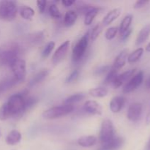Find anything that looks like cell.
<instances>
[{"instance_id": "obj_1", "label": "cell", "mask_w": 150, "mask_h": 150, "mask_svg": "<svg viewBox=\"0 0 150 150\" xmlns=\"http://www.w3.org/2000/svg\"><path fill=\"white\" fill-rule=\"evenodd\" d=\"M20 47L17 43H10L0 48V67H11L19 59Z\"/></svg>"}, {"instance_id": "obj_2", "label": "cell", "mask_w": 150, "mask_h": 150, "mask_svg": "<svg viewBox=\"0 0 150 150\" xmlns=\"http://www.w3.org/2000/svg\"><path fill=\"white\" fill-rule=\"evenodd\" d=\"M27 92L18 93L10 97L6 103L10 117L20 116L25 112V98Z\"/></svg>"}, {"instance_id": "obj_3", "label": "cell", "mask_w": 150, "mask_h": 150, "mask_svg": "<svg viewBox=\"0 0 150 150\" xmlns=\"http://www.w3.org/2000/svg\"><path fill=\"white\" fill-rule=\"evenodd\" d=\"M18 12L17 2L15 1H2L0 2V18L6 21L15 20Z\"/></svg>"}, {"instance_id": "obj_4", "label": "cell", "mask_w": 150, "mask_h": 150, "mask_svg": "<svg viewBox=\"0 0 150 150\" xmlns=\"http://www.w3.org/2000/svg\"><path fill=\"white\" fill-rule=\"evenodd\" d=\"M74 110V107L72 105H63L59 106H54L45 110L42 113V116L45 120H54L64 117L72 113Z\"/></svg>"}, {"instance_id": "obj_5", "label": "cell", "mask_w": 150, "mask_h": 150, "mask_svg": "<svg viewBox=\"0 0 150 150\" xmlns=\"http://www.w3.org/2000/svg\"><path fill=\"white\" fill-rule=\"evenodd\" d=\"M89 33L85 34L73 48L72 59L74 62H79L84 57L89 44Z\"/></svg>"}, {"instance_id": "obj_6", "label": "cell", "mask_w": 150, "mask_h": 150, "mask_svg": "<svg viewBox=\"0 0 150 150\" xmlns=\"http://www.w3.org/2000/svg\"><path fill=\"white\" fill-rule=\"evenodd\" d=\"M116 137L115 129L113 122L108 119L103 120L100 132V141L101 144H105Z\"/></svg>"}, {"instance_id": "obj_7", "label": "cell", "mask_w": 150, "mask_h": 150, "mask_svg": "<svg viewBox=\"0 0 150 150\" xmlns=\"http://www.w3.org/2000/svg\"><path fill=\"white\" fill-rule=\"evenodd\" d=\"M13 73V76L18 82H23L26 79V62L22 59H18L11 66Z\"/></svg>"}, {"instance_id": "obj_8", "label": "cell", "mask_w": 150, "mask_h": 150, "mask_svg": "<svg viewBox=\"0 0 150 150\" xmlns=\"http://www.w3.org/2000/svg\"><path fill=\"white\" fill-rule=\"evenodd\" d=\"M144 81V72L139 71L135 74L130 80L128 81L125 86L123 88L124 93H130L137 89L142 85Z\"/></svg>"}, {"instance_id": "obj_9", "label": "cell", "mask_w": 150, "mask_h": 150, "mask_svg": "<svg viewBox=\"0 0 150 150\" xmlns=\"http://www.w3.org/2000/svg\"><path fill=\"white\" fill-rule=\"evenodd\" d=\"M70 40H66L62 44L59 46V48L56 50L55 53L52 56V63L54 65H57L59 64L64 59L68 52L69 47H70Z\"/></svg>"}, {"instance_id": "obj_10", "label": "cell", "mask_w": 150, "mask_h": 150, "mask_svg": "<svg viewBox=\"0 0 150 150\" xmlns=\"http://www.w3.org/2000/svg\"><path fill=\"white\" fill-rule=\"evenodd\" d=\"M142 114V105L140 103H134L129 106L127 117L130 121L136 122L141 119Z\"/></svg>"}, {"instance_id": "obj_11", "label": "cell", "mask_w": 150, "mask_h": 150, "mask_svg": "<svg viewBox=\"0 0 150 150\" xmlns=\"http://www.w3.org/2000/svg\"><path fill=\"white\" fill-rule=\"evenodd\" d=\"M83 110L91 115H101L103 108L100 104L95 100H88L83 105Z\"/></svg>"}, {"instance_id": "obj_12", "label": "cell", "mask_w": 150, "mask_h": 150, "mask_svg": "<svg viewBox=\"0 0 150 150\" xmlns=\"http://www.w3.org/2000/svg\"><path fill=\"white\" fill-rule=\"evenodd\" d=\"M129 54V49L128 48H125L123 49L120 54H118L117 57H116L115 60L113 64L112 69L119 71L120 69L122 68L126 64V62L127 60V57H128Z\"/></svg>"}, {"instance_id": "obj_13", "label": "cell", "mask_w": 150, "mask_h": 150, "mask_svg": "<svg viewBox=\"0 0 150 150\" xmlns=\"http://www.w3.org/2000/svg\"><path fill=\"white\" fill-rule=\"evenodd\" d=\"M136 71V69H132V70H127V71L124 72L122 74H120L117 76L116 78L115 81L113 83L114 88L117 89V88L120 87L122 84H124L126 81L130 80L132 77L135 75V73Z\"/></svg>"}, {"instance_id": "obj_14", "label": "cell", "mask_w": 150, "mask_h": 150, "mask_svg": "<svg viewBox=\"0 0 150 150\" xmlns=\"http://www.w3.org/2000/svg\"><path fill=\"white\" fill-rule=\"evenodd\" d=\"M50 73V70L49 69H42L40 71L38 72L32 79H30V81L28 83V86L29 88H32L33 86H35V85L38 84V83H41L42 81L45 80L48 76Z\"/></svg>"}, {"instance_id": "obj_15", "label": "cell", "mask_w": 150, "mask_h": 150, "mask_svg": "<svg viewBox=\"0 0 150 150\" xmlns=\"http://www.w3.org/2000/svg\"><path fill=\"white\" fill-rule=\"evenodd\" d=\"M126 99L122 96H116L112 98L109 104V108L111 112L117 114L119 113L124 107Z\"/></svg>"}, {"instance_id": "obj_16", "label": "cell", "mask_w": 150, "mask_h": 150, "mask_svg": "<svg viewBox=\"0 0 150 150\" xmlns=\"http://www.w3.org/2000/svg\"><path fill=\"white\" fill-rule=\"evenodd\" d=\"M123 144H124V140L122 138L116 136L112 141L105 144H103L98 150H117L122 146Z\"/></svg>"}, {"instance_id": "obj_17", "label": "cell", "mask_w": 150, "mask_h": 150, "mask_svg": "<svg viewBox=\"0 0 150 150\" xmlns=\"http://www.w3.org/2000/svg\"><path fill=\"white\" fill-rule=\"evenodd\" d=\"M121 9L120 8H115L113 9L110 12H108L106 14V16L104 17L103 20L102 25L103 26H108L111 24L112 22H114L116 19L118 18L121 15Z\"/></svg>"}, {"instance_id": "obj_18", "label": "cell", "mask_w": 150, "mask_h": 150, "mask_svg": "<svg viewBox=\"0 0 150 150\" xmlns=\"http://www.w3.org/2000/svg\"><path fill=\"white\" fill-rule=\"evenodd\" d=\"M18 83V81L16 80L14 76H13L11 78H6V79L1 80L0 81V96L4 92H7V90H9L12 87H13Z\"/></svg>"}, {"instance_id": "obj_19", "label": "cell", "mask_w": 150, "mask_h": 150, "mask_svg": "<svg viewBox=\"0 0 150 150\" xmlns=\"http://www.w3.org/2000/svg\"><path fill=\"white\" fill-rule=\"evenodd\" d=\"M150 35V23L145 25L143 28L139 32L137 38L136 40V45H140L143 44L144 42H146V40L149 38Z\"/></svg>"}, {"instance_id": "obj_20", "label": "cell", "mask_w": 150, "mask_h": 150, "mask_svg": "<svg viewBox=\"0 0 150 150\" xmlns=\"http://www.w3.org/2000/svg\"><path fill=\"white\" fill-rule=\"evenodd\" d=\"M21 140V134L17 130H13L8 133L5 139V142L7 144L10 146H14L20 143Z\"/></svg>"}, {"instance_id": "obj_21", "label": "cell", "mask_w": 150, "mask_h": 150, "mask_svg": "<svg viewBox=\"0 0 150 150\" xmlns=\"http://www.w3.org/2000/svg\"><path fill=\"white\" fill-rule=\"evenodd\" d=\"M97 138L94 136H81L78 139V144L82 147H91L96 144Z\"/></svg>"}, {"instance_id": "obj_22", "label": "cell", "mask_w": 150, "mask_h": 150, "mask_svg": "<svg viewBox=\"0 0 150 150\" xmlns=\"http://www.w3.org/2000/svg\"><path fill=\"white\" fill-rule=\"evenodd\" d=\"M78 14L74 10H68L64 16V24L66 27L73 26L77 20Z\"/></svg>"}, {"instance_id": "obj_23", "label": "cell", "mask_w": 150, "mask_h": 150, "mask_svg": "<svg viewBox=\"0 0 150 150\" xmlns=\"http://www.w3.org/2000/svg\"><path fill=\"white\" fill-rule=\"evenodd\" d=\"M86 98V94L83 93V92H80V93H76L73 95L69 96L67 99L65 100L64 103L67 105H72L74 103H77L81 102L83 100L84 98Z\"/></svg>"}, {"instance_id": "obj_24", "label": "cell", "mask_w": 150, "mask_h": 150, "mask_svg": "<svg viewBox=\"0 0 150 150\" xmlns=\"http://www.w3.org/2000/svg\"><path fill=\"white\" fill-rule=\"evenodd\" d=\"M108 89L105 87L94 88V89H91L89 91V95L96 98H104L108 95Z\"/></svg>"}, {"instance_id": "obj_25", "label": "cell", "mask_w": 150, "mask_h": 150, "mask_svg": "<svg viewBox=\"0 0 150 150\" xmlns=\"http://www.w3.org/2000/svg\"><path fill=\"white\" fill-rule=\"evenodd\" d=\"M99 10H100V9L98 8V7H92V10H89V11L88 12L86 15H85L84 21H83V22H84V24L87 25V26L90 25L91 23H92V21H94L95 18L96 17L97 15L98 14V13H99Z\"/></svg>"}, {"instance_id": "obj_26", "label": "cell", "mask_w": 150, "mask_h": 150, "mask_svg": "<svg viewBox=\"0 0 150 150\" xmlns=\"http://www.w3.org/2000/svg\"><path fill=\"white\" fill-rule=\"evenodd\" d=\"M132 21H133V16L132 15H127L124 18L122 19L121 22V24L120 26V35L125 32L126 31L130 29V26L131 25Z\"/></svg>"}, {"instance_id": "obj_27", "label": "cell", "mask_w": 150, "mask_h": 150, "mask_svg": "<svg viewBox=\"0 0 150 150\" xmlns=\"http://www.w3.org/2000/svg\"><path fill=\"white\" fill-rule=\"evenodd\" d=\"M144 54V48H139L136 50H135L134 51L131 53L130 55H128L127 57V62L129 63H135L136 62L139 61L141 59V57H142Z\"/></svg>"}, {"instance_id": "obj_28", "label": "cell", "mask_w": 150, "mask_h": 150, "mask_svg": "<svg viewBox=\"0 0 150 150\" xmlns=\"http://www.w3.org/2000/svg\"><path fill=\"white\" fill-rule=\"evenodd\" d=\"M20 15L22 18L25 20H30L35 16V10L29 6H24L21 10Z\"/></svg>"}, {"instance_id": "obj_29", "label": "cell", "mask_w": 150, "mask_h": 150, "mask_svg": "<svg viewBox=\"0 0 150 150\" xmlns=\"http://www.w3.org/2000/svg\"><path fill=\"white\" fill-rule=\"evenodd\" d=\"M103 26L101 23H98V24L95 25V26H94V28L92 29V32H91V34L89 35L91 40L95 41L98 39V38L100 36V35L101 32H102Z\"/></svg>"}, {"instance_id": "obj_30", "label": "cell", "mask_w": 150, "mask_h": 150, "mask_svg": "<svg viewBox=\"0 0 150 150\" xmlns=\"http://www.w3.org/2000/svg\"><path fill=\"white\" fill-rule=\"evenodd\" d=\"M30 42L33 44H39L45 39V35L43 32H38L30 36Z\"/></svg>"}, {"instance_id": "obj_31", "label": "cell", "mask_w": 150, "mask_h": 150, "mask_svg": "<svg viewBox=\"0 0 150 150\" xmlns=\"http://www.w3.org/2000/svg\"><path fill=\"white\" fill-rule=\"evenodd\" d=\"M117 73H118V71H117V70H114V69L111 68V70L108 71L107 76H105V80H104L103 83H105V84H109V83H114V81H115L116 78H117V76H118Z\"/></svg>"}, {"instance_id": "obj_32", "label": "cell", "mask_w": 150, "mask_h": 150, "mask_svg": "<svg viewBox=\"0 0 150 150\" xmlns=\"http://www.w3.org/2000/svg\"><path fill=\"white\" fill-rule=\"evenodd\" d=\"M38 102V99L35 97L29 96L25 98V111L32 108Z\"/></svg>"}, {"instance_id": "obj_33", "label": "cell", "mask_w": 150, "mask_h": 150, "mask_svg": "<svg viewBox=\"0 0 150 150\" xmlns=\"http://www.w3.org/2000/svg\"><path fill=\"white\" fill-rule=\"evenodd\" d=\"M48 12H49V14L53 18L55 19H59L62 17V14L60 13L59 10L57 7V6L56 4H52L49 6V9H48Z\"/></svg>"}, {"instance_id": "obj_34", "label": "cell", "mask_w": 150, "mask_h": 150, "mask_svg": "<svg viewBox=\"0 0 150 150\" xmlns=\"http://www.w3.org/2000/svg\"><path fill=\"white\" fill-rule=\"evenodd\" d=\"M54 47H55V42L51 41V42H49L46 45H45V48L43 49L42 52V58L45 59L47 57H48L50 56V54H51V52L54 50Z\"/></svg>"}, {"instance_id": "obj_35", "label": "cell", "mask_w": 150, "mask_h": 150, "mask_svg": "<svg viewBox=\"0 0 150 150\" xmlns=\"http://www.w3.org/2000/svg\"><path fill=\"white\" fill-rule=\"evenodd\" d=\"M10 117V112H9L7 103H4L0 107V120L1 121H4V120H6Z\"/></svg>"}, {"instance_id": "obj_36", "label": "cell", "mask_w": 150, "mask_h": 150, "mask_svg": "<svg viewBox=\"0 0 150 150\" xmlns=\"http://www.w3.org/2000/svg\"><path fill=\"white\" fill-rule=\"evenodd\" d=\"M118 28L116 27V26H112V27H110L105 31V37L108 40H111L114 39V38L117 35V32H118Z\"/></svg>"}, {"instance_id": "obj_37", "label": "cell", "mask_w": 150, "mask_h": 150, "mask_svg": "<svg viewBox=\"0 0 150 150\" xmlns=\"http://www.w3.org/2000/svg\"><path fill=\"white\" fill-rule=\"evenodd\" d=\"M79 76V70H73V71L68 76H67V79H66V83H73V82H75L76 80H77Z\"/></svg>"}, {"instance_id": "obj_38", "label": "cell", "mask_w": 150, "mask_h": 150, "mask_svg": "<svg viewBox=\"0 0 150 150\" xmlns=\"http://www.w3.org/2000/svg\"><path fill=\"white\" fill-rule=\"evenodd\" d=\"M110 70V67L108 65H103L100 66L98 67L96 70L95 71V74L96 76H102V75L105 74L108 71Z\"/></svg>"}, {"instance_id": "obj_39", "label": "cell", "mask_w": 150, "mask_h": 150, "mask_svg": "<svg viewBox=\"0 0 150 150\" xmlns=\"http://www.w3.org/2000/svg\"><path fill=\"white\" fill-rule=\"evenodd\" d=\"M47 5V1H37V6H38V10L39 13L42 14L45 12V9H46Z\"/></svg>"}, {"instance_id": "obj_40", "label": "cell", "mask_w": 150, "mask_h": 150, "mask_svg": "<svg viewBox=\"0 0 150 150\" xmlns=\"http://www.w3.org/2000/svg\"><path fill=\"white\" fill-rule=\"evenodd\" d=\"M149 1H144V0H140V1H137L135 2V4H133V8L138 10V9L142 8L143 7H144L146 4H149Z\"/></svg>"}, {"instance_id": "obj_41", "label": "cell", "mask_w": 150, "mask_h": 150, "mask_svg": "<svg viewBox=\"0 0 150 150\" xmlns=\"http://www.w3.org/2000/svg\"><path fill=\"white\" fill-rule=\"evenodd\" d=\"M132 32H133V29L130 28L128 30H127L125 32H124L123 34H122V35H121V40H122V41L127 40L128 39L129 37L130 36V35H131Z\"/></svg>"}, {"instance_id": "obj_42", "label": "cell", "mask_w": 150, "mask_h": 150, "mask_svg": "<svg viewBox=\"0 0 150 150\" xmlns=\"http://www.w3.org/2000/svg\"><path fill=\"white\" fill-rule=\"evenodd\" d=\"M62 3L65 7H69L73 5V4H75L76 1H74V0H62Z\"/></svg>"}, {"instance_id": "obj_43", "label": "cell", "mask_w": 150, "mask_h": 150, "mask_svg": "<svg viewBox=\"0 0 150 150\" xmlns=\"http://www.w3.org/2000/svg\"><path fill=\"white\" fill-rule=\"evenodd\" d=\"M146 125H150V107H149V109L148 111L147 114H146Z\"/></svg>"}, {"instance_id": "obj_44", "label": "cell", "mask_w": 150, "mask_h": 150, "mask_svg": "<svg viewBox=\"0 0 150 150\" xmlns=\"http://www.w3.org/2000/svg\"><path fill=\"white\" fill-rule=\"evenodd\" d=\"M145 86H146V89H150V76L146 79V82H145Z\"/></svg>"}, {"instance_id": "obj_45", "label": "cell", "mask_w": 150, "mask_h": 150, "mask_svg": "<svg viewBox=\"0 0 150 150\" xmlns=\"http://www.w3.org/2000/svg\"><path fill=\"white\" fill-rule=\"evenodd\" d=\"M146 150H150V139L147 142V144L146 146Z\"/></svg>"}, {"instance_id": "obj_46", "label": "cell", "mask_w": 150, "mask_h": 150, "mask_svg": "<svg viewBox=\"0 0 150 150\" xmlns=\"http://www.w3.org/2000/svg\"><path fill=\"white\" fill-rule=\"evenodd\" d=\"M146 51H147V52H150V42L149 44H148L147 45H146Z\"/></svg>"}, {"instance_id": "obj_47", "label": "cell", "mask_w": 150, "mask_h": 150, "mask_svg": "<svg viewBox=\"0 0 150 150\" xmlns=\"http://www.w3.org/2000/svg\"><path fill=\"white\" fill-rule=\"evenodd\" d=\"M1 137V130H0V138Z\"/></svg>"}]
</instances>
